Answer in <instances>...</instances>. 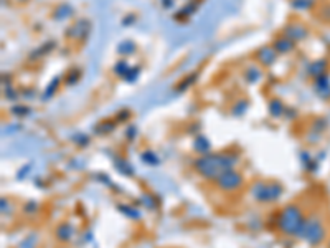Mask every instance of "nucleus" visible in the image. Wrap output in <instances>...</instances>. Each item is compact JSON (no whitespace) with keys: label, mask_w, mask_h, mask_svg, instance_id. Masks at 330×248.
<instances>
[{"label":"nucleus","mask_w":330,"mask_h":248,"mask_svg":"<svg viewBox=\"0 0 330 248\" xmlns=\"http://www.w3.org/2000/svg\"><path fill=\"white\" fill-rule=\"evenodd\" d=\"M253 193L258 200H276L281 195V186L278 184H256Z\"/></svg>","instance_id":"20e7f679"},{"label":"nucleus","mask_w":330,"mask_h":248,"mask_svg":"<svg viewBox=\"0 0 330 248\" xmlns=\"http://www.w3.org/2000/svg\"><path fill=\"white\" fill-rule=\"evenodd\" d=\"M310 3H312V0H294V7L297 8H307L310 7Z\"/></svg>","instance_id":"9d476101"},{"label":"nucleus","mask_w":330,"mask_h":248,"mask_svg":"<svg viewBox=\"0 0 330 248\" xmlns=\"http://www.w3.org/2000/svg\"><path fill=\"white\" fill-rule=\"evenodd\" d=\"M274 48L279 50V52H289L290 48H292V42H289V40H276L274 42Z\"/></svg>","instance_id":"0eeeda50"},{"label":"nucleus","mask_w":330,"mask_h":248,"mask_svg":"<svg viewBox=\"0 0 330 248\" xmlns=\"http://www.w3.org/2000/svg\"><path fill=\"white\" fill-rule=\"evenodd\" d=\"M329 248H330V243H329Z\"/></svg>","instance_id":"f8f14e48"},{"label":"nucleus","mask_w":330,"mask_h":248,"mask_svg":"<svg viewBox=\"0 0 330 248\" xmlns=\"http://www.w3.org/2000/svg\"><path fill=\"white\" fill-rule=\"evenodd\" d=\"M58 15L56 17H60V20H65L66 17H70V15L73 13L71 7H68V5H60V8H58Z\"/></svg>","instance_id":"6e6552de"},{"label":"nucleus","mask_w":330,"mask_h":248,"mask_svg":"<svg viewBox=\"0 0 330 248\" xmlns=\"http://www.w3.org/2000/svg\"><path fill=\"white\" fill-rule=\"evenodd\" d=\"M235 159L231 156H203L195 162V171L206 179H218L233 167Z\"/></svg>","instance_id":"f257e3e1"},{"label":"nucleus","mask_w":330,"mask_h":248,"mask_svg":"<svg viewBox=\"0 0 330 248\" xmlns=\"http://www.w3.org/2000/svg\"><path fill=\"white\" fill-rule=\"evenodd\" d=\"M241 182H243V179L238 172H235L233 169H230V171H226L223 176H220L216 179V184L220 186V188H223V190L230 192V190H236Z\"/></svg>","instance_id":"39448f33"},{"label":"nucleus","mask_w":330,"mask_h":248,"mask_svg":"<svg viewBox=\"0 0 330 248\" xmlns=\"http://www.w3.org/2000/svg\"><path fill=\"white\" fill-rule=\"evenodd\" d=\"M300 237H304L305 240L309 242V245H312V247L320 245L322 240L325 238V227H324L322 220H320L319 217L307 218L305 223H304V228H302Z\"/></svg>","instance_id":"7ed1b4c3"},{"label":"nucleus","mask_w":330,"mask_h":248,"mask_svg":"<svg viewBox=\"0 0 330 248\" xmlns=\"http://www.w3.org/2000/svg\"><path fill=\"white\" fill-rule=\"evenodd\" d=\"M269 108H273V109H274L273 114H276V116H279V113L283 111V106H281V103H279V101H273V104H271Z\"/></svg>","instance_id":"9b49d317"},{"label":"nucleus","mask_w":330,"mask_h":248,"mask_svg":"<svg viewBox=\"0 0 330 248\" xmlns=\"http://www.w3.org/2000/svg\"><path fill=\"white\" fill-rule=\"evenodd\" d=\"M259 76H261V73H259V69H256V68H249L248 71H246V78H248V81H256V79H259Z\"/></svg>","instance_id":"1a4fd4ad"},{"label":"nucleus","mask_w":330,"mask_h":248,"mask_svg":"<svg viewBox=\"0 0 330 248\" xmlns=\"http://www.w3.org/2000/svg\"><path fill=\"white\" fill-rule=\"evenodd\" d=\"M304 217H302V212H300V208L297 205H287L284 208L283 212H281L279 215V220H278V227L279 230L285 233V235H300L302 233V228H304Z\"/></svg>","instance_id":"f03ea898"},{"label":"nucleus","mask_w":330,"mask_h":248,"mask_svg":"<svg viewBox=\"0 0 330 248\" xmlns=\"http://www.w3.org/2000/svg\"><path fill=\"white\" fill-rule=\"evenodd\" d=\"M258 57H259V60H261V62H263L264 64L274 63V52H273V48H271V47L261 48L259 53H258Z\"/></svg>","instance_id":"423d86ee"}]
</instances>
